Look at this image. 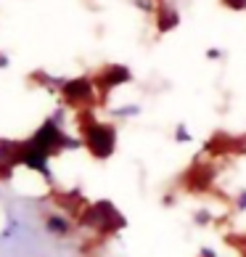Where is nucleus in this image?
I'll return each instance as SVG.
<instances>
[{
    "mask_svg": "<svg viewBox=\"0 0 246 257\" xmlns=\"http://www.w3.org/2000/svg\"><path fill=\"white\" fill-rule=\"evenodd\" d=\"M175 138H177V141H191V136H188V130H185V125H180V127L175 130Z\"/></svg>",
    "mask_w": 246,
    "mask_h": 257,
    "instance_id": "1a4fd4ad",
    "label": "nucleus"
},
{
    "mask_svg": "<svg viewBox=\"0 0 246 257\" xmlns=\"http://www.w3.org/2000/svg\"><path fill=\"white\" fill-rule=\"evenodd\" d=\"M209 217H212L209 212H196V215H193V220H196L198 225H206V223H209Z\"/></svg>",
    "mask_w": 246,
    "mask_h": 257,
    "instance_id": "6e6552de",
    "label": "nucleus"
},
{
    "mask_svg": "<svg viewBox=\"0 0 246 257\" xmlns=\"http://www.w3.org/2000/svg\"><path fill=\"white\" fill-rule=\"evenodd\" d=\"M132 80V74H130V69L127 66H117V64H111V66H106L98 77H96V85L101 90H111V88H117V85H125V82H130Z\"/></svg>",
    "mask_w": 246,
    "mask_h": 257,
    "instance_id": "20e7f679",
    "label": "nucleus"
},
{
    "mask_svg": "<svg viewBox=\"0 0 246 257\" xmlns=\"http://www.w3.org/2000/svg\"><path fill=\"white\" fill-rule=\"evenodd\" d=\"M45 231H48L51 236H56V239H66V236L72 233V220H69V215H64V212H53L45 217Z\"/></svg>",
    "mask_w": 246,
    "mask_h": 257,
    "instance_id": "39448f33",
    "label": "nucleus"
},
{
    "mask_svg": "<svg viewBox=\"0 0 246 257\" xmlns=\"http://www.w3.org/2000/svg\"><path fill=\"white\" fill-rule=\"evenodd\" d=\"M222 3L230 6V8H238V11H241V8H246V0H222Z\"/></svg>",
    "mask_w": 246,
    "mask_h": 257,
    "instance_id": "9d476101",
    "label": "nucleus"
},
{
    "mask_svg": "<svg viewBox=\"0 0 246 257\" xmlns=\"http://www.w3.org/2000/svg\"><path fill=\"white\" fill-rule=\"evenodd\" d=\"M93 80L77 77V80H64L61 82V96L66 103H90L93 101Z\"/></svg>",
    "mask_w": 246,
    "mask_h": 257,
    "instance_id": "7ed1b4c3",
    "label": "nucleus"
},
{
    "mask_svg": "<svg viewBox=\"0 0 246 257\" xmlns=\"http://www.w3.org/2000/svg\"><path fill=\"white\" fill-rule=\"evenodd\" d=\"M138 111H140V106H122L114 111V117H135Z\"/></svg>",
    "mask_w": 246,
    "mask_h": 257,
    "instance_id": "0eeeda50",
    "label": "nucleus"
},
{
    "mask_svg": "<svg viewBox=\"0 0 246 257\" xmlns=\"http://www.w3.org/2000/svg\"><path fill=\"white\" fill-rule=\"evenodd\" d=\"M0 66H8V56L6 53H0Z\"/></svg>",
    "mask_w": 246,
    "mask_h": 257,
    "instance_id": "f8f14e48",
    "label": "nucleus"
},
{
    "mask_svg": "<svg viewBox=\"0 0 246 257\" xmlns=\"http://www.w3.org/2000/svg\"><path fill=\"white\" fill-rule=\"evenodd\" d=\"M235 207H238V209H246V191L238 196V204H235Z\"/></svg>",
    "mask_w": 246,
    "mask_h": 257,
    "instance_id": "9b49d317",
    "label": "nucleus"
},
{
    "mask_svg": "<svg viewBox=\"0 0 246 257\" xmlns=\"http://www.w3.org/2000/svg\"><path fill=\"white\" fill-rule=\"evenodd\" d=\"M80 223L101 233H114L119 228H125V217L117 212V207L111 202H98L85 207V212L80 215Z\"/></svg>",
    "mask_w": 246,
    "mask_h": 257,
    "instance_id": "f257e3e1",
    "label": "nucleus"
},
{
    "mask_svg": "<svg viewBox=\"0 0 246 257\" xmlns=\"http://www.w3.org/2000/svg\"><path fill=\"white\" fill-rule=\"evenodd\" d=\"M82 133H85V146L90 149L93 157L98 159H109L114 154V146H117V133L111 125H101L96 119H88L82 122Z\"/></svg>",
    "mask_w": 246,
    "mask_h": 257,
    "instance_id": "f03ea898",
    "label": "nucleus"
},
{
    "mask_svg": "<svg viewBox=\"0 0 246 257\" xmlns=\"http://www.w3.org/2000/svg\"><path fill=\"white\" fill-rule=\"evenodd\" d=\"M156 24H159V32H169V30H175V27L180 24V16H177L175 8H162Z\"/></svg>",
    "mask_w": 246,
    "mask_h": 257,
    "instance_id": "423d86ee",
    "label": "nucleus"
}]
</instances>
